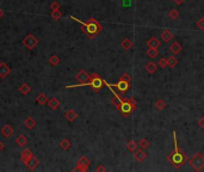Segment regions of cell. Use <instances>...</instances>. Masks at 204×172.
I'll list each match as a JSON object with an SVG mask.
<instances>
[{"instance_id": "d6986e66", "label": "cell", "mask_w": 204, "mask_h": 172, "mask_svg": "<svg viewBox=\"0 0 204 172\" xmlns=\"http://www.w3.org/2000/svg\"><path fill=\"white\" fill-rule=\"evenodd\" d=\"M147 55H148V57H151V59H155V57L159 55L158 48H149V49L147 50Z\"/></svg>"}, {"instance_id": "277c9868", "label": "cell", "mask_w": 204, "mask_h": 172, "mask_svg": "<svg viewBox=\"0 0 204 172\" xmlns=\"http://www.w3.org/2000/svg\"><path fill=\"white\" fill-rule=\"evenodd\" d=\"M189 164L195 171H202L204 169V155L197 152L191 159H189Z\"/></svg>"}, {"instance_id": "3957f363", "label": "cell", "mask_w": 204, "mask_h": 172, "mask_svg": "<svg viewBox=\"0 0 204 172\" xmlns=\"http://www.w3.org/2000/svg\"><path fill=\"white\" fill-rule=\"evenodd\" d=\"M85 85H90L91 89L94 91V92H99V91L104 87L105 80H104L98 73H93V74L91 75V78H90V82H85L82 86H85Z\"/></svg>"}, {"instance_id": "52a82bcc", "label": "cell", "mask_w": 204, "mask_h": 172, "mask_svg": "<svg viewBox=\"0 0 204 172\" xmlns=\"http://www.w3.org/2000/svg\"><path fill=\"white\" fill-rule=\"evenodd\" d=\"M118 110H119L121 114H123L124 116H128V115H130V114L133 112L134 109H133V107H131V104L129 103V99H123V102L121 103Z\"/></svg>"}, {"instance_id": "d6a6232c", "label": "cell", "mask_w": 204, "mask_h": 172, "mask_svg": "<svg viewBox=\"0 0 204 172\" xmlns=\"http://www.w3.org/2000/svg\"><path fill=\"white\" fill-rule=\"evenodd\" d=\"M129 103L131 104L133 109L135 110V109H136V107H137V102H136V99H135V98H129Z\"/></svg>"}, {"instance_id": "44dd1931", "label": "cell", "mask_w": 204, "mask_h": 172, "mask_svg": "<svg viewBox=\"0 0 204 172\" xmlns=\"http://www.w3.org/2000/svg\"><path fill=\"white\" fill-rule=\"evenodd\" d=\"M149 140L148 139H146V137H142L141 140L139 141V147L142 148V149H146V148H148L149 147Z\"/></svg>"}, {"instance_id": "2e32d148", "label": "cell", "mask_w": 204, "mask_h": 172, "mask_svg": "<svg viewBox=\"0 0 204 172\" xmlns=\"http://www.w3.org/2000/svg\"><path fill=\"white\" fill-rule=\"evenodd\" d=\"M65 116H66V118H67L69 122H73L74 120H77V117H78V114H77L73 109H71V110H68V111L66 112V115H65Z\"/></svg>"}, {"instance_id": "4316f807", "label": "cell", "mask_w": 204, "mask_h": 172, "mask_svg": "<svg viewBox=\"0 0 204 172\" xmlns=\"http://www.w3.org/2000/svg\"><path fill=\"white\" fill-rule=\"evenodd\" d=\"M49 62H50L52 65H54V66H56V65L60 64V59H59L56 55H53V56L49 59Z\"/></svg>"}, {"instance_id": "7a4b0ae2", "label": "cell", "mask_w": 204, "mask_h": 172, "mask_svg": "<svg viewBox=\"0 0 204 172\" xmlns=\"http://www.w3.org/2000/svg\"><path fill=\"white\" fill-rule=\"evenodd\" d=\"M72 19H74L75 22H78L79 24L82 25V31L85 32V35L86 36H89L90 38H94L96 36H98L100 32H102V30H103V27H102V24L96 20L94 18H91L89 19L87 22H82V20H79L78 18H75V17H71Z\"/></svg>"}, {"instance_id": "8992f818", "label": "cell", "mask_w": 204, "mask_h": 172, "mask_svg": "<svg viewBox=\"0 0 204 172\" xmlns=\"http://www.w3.org/2000/svg\"><path fill=\"white\" fill-rule=\"evenodd\" d=\"M105 85H106V86L116 87L121 93H124V92H127V91L130 89V82H125V80H123V79H119L116 84H107V82H105Z\"/></svg>"}, {"instance_id": "f35d334b", "label": "cell", "mask_w": 204, "mask_h": 172, "mask_svg": "<svg viewBox=\"0 0 204 172\" xmlns=\"http://www.w3.org/2000/svg\"><path fill=\"white\" fill-rule=\"evenodd\" d=\"M173 1H174L177 5H181V4H183V1H185V0H173Z\"/></svg>"}, {"instance_id": "74e56055", "label": "cell", "mask_w": 204, "mask_h": 172, "mask_svg": "<svg viewBox=\"0 0 204 172\" xmlns=\"http://www.w3.org/2000/svg\"><path fill=\"white\" fill-rule=\"evenodd\" d=\"M52 9L55 11V10H59L60 9V5H59V2H54L53 5H52Z\"/></svg>"}, {"instance_id": "7402d4cb", "label": "cell", "mask_w": 204, "mask_h": 172, "mask_svg": "<svg viewBox=\"0 0 204 172\" xmlns=\"http://www.w3.org/2000/svg\"><path fill=\"white\" fill-rule=\"evenodd\" d=\"M167 61H169V67H172V68H174V67L178 65V59L174 56V55L169 56V57H167Z\"/></svg>"}, {"instance_id": "83f0119b", "label": "cell", "mask_w": 204, "mask_h": 172, "mask_svg": "<svg viewBox=\"0 0 204 172\" xmlns=\"http://www.w3.org/2000/svg\"><path fill=\"white\" fill-rule=\"evenodd\" d=\"M197 27L201 29V30H204V18H199L197 20Z\"/></svg>"}, {"instance_id": "e575fe53", "label": "cell", "mask_w": 204, "mask_h": 172, "mask_svg": "<svg viewBox=\"0 0 204 172\" xmlns=\"http://www.w3.org/2000/svg\"><path fill=\"white\" fill-rule=\"evenodd\" d=\"M25 124H27V127H29V128H32L34 126H35V122H34V120L29 118L27 122H25Z\"/></svg>"}, {"instance_id": "ba28073f", "label": "cell", "mask_w": 204, "mask_h": 172, "mask_svg": "<svg viewBox=\"0 0 204 172\" xmlns=\"http://www.w3.org/2000/svg\"><path fill=\"white\" fill-rule=\"evenodd\" d=\"M90 164H91V162H90L89 158L85 157V155H82V157L79 159V162H78V166L75 167V171L85 172L90 167Z\"/></svg>"}, {"instance_id": "484cf974", "label": "cell", "mask_w": 204, "mask_h": 172, "mask_svg": "<svg viewBox=\"0 0 204 172\" xmlns=\"http://www.w3.org/2000/svg\"><path fill=\"white\" fill-rule=\"evenodd\" d=\"M121 79H123V80H125V82H133V77H131L129 73H123L122 77H121Z\"/></svg>"}, {"instance_id": "ffe728a7", "label": "cell", "mask_w": 204, "mask_h": 172, "mask_svg": "<svg viewBox=\"0 0 204 172\" xmlns=\"http://www.w3.org/2000/svg\"><path fill=\"white\" fill-rule=\"evenodd\" d=\"M165 107H166V102L162 99V98H158L156 102H155V109L160 111V110L165 109Z\"/></svg>"}, {"instance_id": "4fadbf2b", "label": "cell", "mask_w": 204, "mask_h": 172, "mask_svg": "<svg viewBox=\"0 0 204 172\" xmlns=\"http://www.w3.org/2000/svg\"><path fill=\"white\" fill-rule=\"evenodd\" d=\"M37 42H38V41H37V38H35V37L31 36V35H30V36H27V38L24 40V44L27 45V48H30V49H31V48H34V45L37 44Z\"/></svg>"}, {"instance_id": "1f68e13d", "label": "cell", "mask_w": 204, "mask_h": 172, "mask_svg": "<svg viewBox=\"0 0 204 172\" xmlns=\"http://www.w3.org/2000/svg\"><path fill=\"white\" fill-rule=\"evenodd\" d=\"M96 171L97 172H105L106 171V167H105L104 165H98L97 167H96Z\"/></svg>"}, {"instance_id": "6da1fadb", "label": "cell", "mask_w": 204, "mask_h": 172, "mask_svg": "<svg viewBox=\"0 0 204 172\" xmlns=\"http://www.w3.org/2000/svg\"><path fill=\"white\" fill-rule=\"evenodd\" d=\"M173 140H174V149L167 155L166 159H167V162L171 163L172 166H174L176 169H180L189 162V158H187L186 153L179 148L177 141V133L174 130H173Z\"/></svg>"}, {"instance_id": "5bb4252c", "label": "cell", "mask_w": 204, "mask_h": 172, "mask_svg": "<svg viewBox=\"0 0 204 172\" xmlns=\"http://www.w3.org/2000/svg\"><path fill=\"white\" fill-rule=\"evenodd\" d=\"M121 45H122V48L124 49V50H130L131 48H133V41L130 40V38H128V37H125L122 40V42H121Z\"/></svg>"}, {"instance_id": "836d02e7", "label": "cell", "mask_w": 204, "mask_h": 172, "mask_svg": "<svg viewBox=\"0 0 204 172\" xmlns=\"http://www.w3.org/2000/svg\"><path fill=\"white\" fill-rule=\"evenodd\" d=\"M38 102H40L41 104H44L45 102H47V97H45L44 94H40V97H38Z\"/></svg>"}, {"instance_id": "f546056e", "label": "cell", "mask_w": 204, "mask_h": 172, "mask_svg": "<svg viewBox=\"0 0 204 172\" xmlns=\"http://www.w3.org/2000/svg\"><path fill=\"white\" fill-rule=\"evenodd\" d=\"M61 16H62V15H61V12H60L59 10H55V11H53V13H52V17L55 19H59Z\"/></svg>"}, {"instance_id": "f1b7e54d", "label": "cell", "mask_w": 204, "mask_h": 172, "mask_svg": "<svg viewBox=\"0 0 204 172\" xmlns=\"http://www.w3.org/2000/svg\"><path fill=\"white\" fill-rule=\"evenodd\" d=\"M122 5H123V7H125V9H128V7H131V5H133V1H131V0H123V1H122Z\"/></svg>"}, {"instance_id": "8fae6325", "label": "cell", "mask_w": 204, "mask_h": 172, "mask_svg": "<svg viewBox=\"0 0 204 172\" xmlns=\"http://www.w3.org/2000/svg\"><path fill=\"white\" fill-rule=\"evenodd\" d=\"M134 158L137 160V162H143L146 158H147V153L144 152V149H142V148H140V149H136L135 152H134Z\"/></svg>"}, {"instance_id": "d590c367", "label": "cell", "mask_w": 204, "mask_h": 172, "mask_svg": "<svg viewBox=\"0 0 204 172\" xmlns=\"http://www.w3.org/2000/svg\"><path fill=\"white\" fill-rule=\"evenodd\" d=\"M18 142H19V144H20V145H19V146H23V145H25V142H27V139H25V137H24V136H22V137H20V139H19V140H18Z\"/></svg>"}, {"instance_id": "ac0fdd59", "label": "cell", "mask_w": 204, "mask_h": 172, "mask_svg": "<svg viewBox=\"0 0 204 172\" xmlns=\"http://www.w3.org/2000/svg\"><path fill=\"white\" fill-rule=\"evenodd\" d=\"M179 16H180V13H179V10L171 9L169 11V18L172 19V20H177V19L179 18Z\"/></svg>"}, {"instance_id": "e0dca14e", "label": "cell", "mask_w": 204, "mask_h": 172, "mask_svg": "<svg viewBox=\"0 0 204 172\" xmlns=\"http://www.w3.org/2000/svg\"><path fill=\"white\" fill-rule=\"evenodd\" d=\"M127 149L128 151H130V152H135L136 149H137V146L139 144H136V141L135 140H129L128 142H127Z\"/></svg>"}, {"instance_id": "603a6c76", "label": "cell", "mask_w": 204, "mask_h": 172, "mask_svg": "<svg viewBox=\"0 0 204 172\" xmlns=\"http://www.w3.org/2000/svg\"><path fill=\"white\" fill-rule=\"evenodd\" d=\"M159 66L160 68H166L167 66H169V61H167V57H161V59H159Z\"/></svg>"}, {"instance_id": "7c38bea8", "label": "cell", "mask_w": 204, "mask_h": 172, "mask_svg": "<svg viewBox=\"0 0 204 172\" xmlns=\"http://www.w3.org/2000/svg\"><path fill=\"white\" fill-rule=\"evenodd\" d=\"M169 52L172 53L173 55H176V54H179L181 50H183V47H181V44L179 43V42H173L172 44L169 45Z\"/></svg>"}, {"instance_id": "5b68a950", "label": "cell", "mask_w": 204, "mask_h": 172, "mask_svg": "<svg viewBox=\"0 0 204 172\" xmlns=\"http://www.w3.org/2000/svg\"><path fill=\"white\" fill-rule=\"evenodd\" d=\"M78 80H79V85H72V86H67V89H72V87H79V86H82L85 82H90V78H91V75H90L89 73L86 72L85 69H81L79 71V73L77 74V77H75Z\"/></svg>"}, {"instance_id": "d4e9b609", "label": "cell", "mask_w": 204, "mask_h": 172, "mask_svg": "<svg viewBox=\"0 0 204 172\" xmlns=\"http://www.w3.org/2000/svg\"><path fill=\"white\" fill-rule=\"evenodd\" d=\"M60 147H61L62 149L66 151V149H68V148L71 147V142H69L68 140H66V139H65V140H62V141L60 142Z\"/></svg>"}, {"instance_id": "30bf717a", "label": "cell", "mask_w": 204, "mask_h": 172, "mask_svg": "<svg viewBox=\"0 0 204 172\" xmlns=\"http://www.w3.org/2000/svg\"><path fill=\"white\" fill-rule=\"evenodd\" d=\"M160 44H161L160 40L155 36L149 37L148 41H147V47H148V48H159Z\"/></svg>"}, {"instance_id": "cb8c5ba5", "label": "cell", "mask_w": 204, "mask_h": 172, "mask_svg": "<svg viewBox=\"0 0 204 172\" xmlns=\"http://www.w3.org/2000/svg\"><path fill=\"white\" fill-rule=\"evenodd\" d=\"M49 107L52 109H56L60 107V102L56 99V98H53V99H50V102H49Z\"/></svg>"}, {"instance_id": "9c48e42d", "label": "cell", "mask_w": 204, "mask_h": 172, "mask_svg": "<svg viewBox=\"0 0 204 172\" xmlns=\"http://www.w3.org/2000/svg\"><path fill=\"white\" fill-rule=\"evenodd\" d=\"M160 38L162 40V42L169 43V42H171V41L173 40V34L169 31V29H166V30L161 31V34H160Z\"/></svg>"}, {"instance_id": "ab89813d", "label": "cell", "mask_w": 204, "mask_h": 172, "mask_svg": "<svg viewBox=\"0 0 204 172\" xmlns=\"http://www.w3.org/2000/svg\"><path fill=\"white\" fill-rule=\"evenodd\" d=\"M23 87H24V89H23V92H29V90H30V89H29V86H27V85H24V86H23Z\"/></svg>"}, {"instance_id": "4dcf8cb0", "label": "cell", "mask_w": 204, "mask_h": 172, "mask_svg": "<svg viewBox=\"0 0 204 172\" xmlns=\"http://www.w3.org/2000/svg\"><path fill=\"white\" fill-rule=\"evenodd\" d=\"M37 164H38V162H37L36 159H34V158L31 157V158H30V164H29V166H30L31 169H34L35 166H37Z\"/></svg>"}, {"instance_id": "8d00e7d4", "label": "cell", "mask_w": 204, "mask_h": 172, "mask_svg": "<svg viewBox=\"0 0 204 172\" xmlns=\"http://www.w3.org/2000/svg\"><path fill=\"white\" fill-rule=\"evenodd\" d=\"M198 126L201 128H204V116H202V117L198 120Z\"/></svg>"}, {"instance_id": "9a60e30c", "label": "cell", "mask_w": 204, "mask_h": 172, "mask_svg": "<svg viewBox=\"0 0 204 172\" xmlns=\"http://www.w3.org/2000/svg\"><path fill=\"white\" fill-rule=\"evenodd\" d=\"M156 69H158V66L154 64L153 61H149V62L146 64V71L149 73V74H154V73L156 72Z\"/></svg>"}]
</instances>
